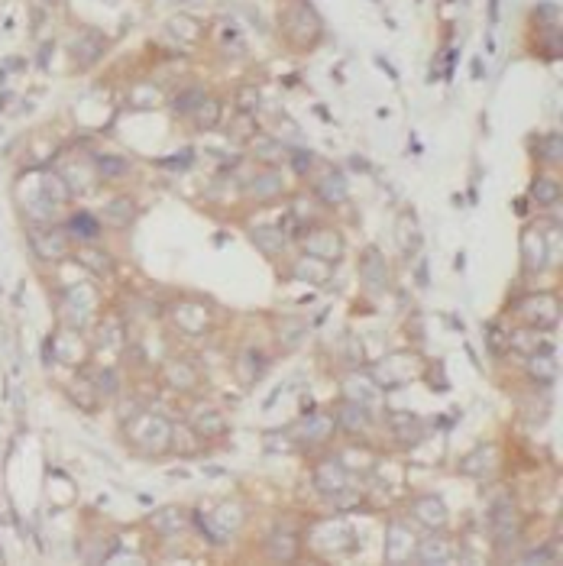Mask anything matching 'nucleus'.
I'll use <instances>...</instances> for the list:
<instances>
[{
    "label": "nucleus",
    "mask_w": 563,
    "mask_h": 566,
    "mask_svg": "<svg viewBox=\"0 0 563 566\" xmlns=\"http://www.w3.org/2000/svg\"><path fill=\"white\" fill-rule=\"evenodd\" d=\"M130 437L133 443H139L143 450H162L165 440H169V424L156 415H133V424H130Z\"/></svg>",
    "instance_id": "obj_1"
},
{
    "label": "nucleus",
    "mask_w": 563,
    "mask_h": 566,
    "mask_svg": "<svg viewBox=\"0 0 563 566\" xmlns=\"http://www.w3.org/2000/svg\"><path fill=\"white\" fill-rule=\"evenodd\" d=\"M492 531L502 541V547H509L518 534V521H515V508L511 502H499V508H492Z\"/></svg>",
    "instance_id": "obj_2"
},
{
    "label": "nucleus",
    "mask_w": 563,
    "mask_h": 566,
    "mask_svg": "<svg viewBox=\"0 0 563 566\" xmlns=\"http://www.w3.org/2000/svg\"><path fill=\"white\" fill-rule=\"evenodd\" d=\"M32 246L43 259H62L68 253V240L62 233H32Z\"/></svg>",
    "instance_id": "obj_3"
},
{
    "label": "nucleus",
    "mask_w": 563,
    "mask_h": 566,
    "mask_svg": "<svg viewBox=\"0 0 563 566\" xmlns=\"http://www.w3.org/2000/svg\"><path fill=\"white\" fill-rule=\"evenodd\" d=\"M415 512H418V518H421L427 527H437V524L447 521V508H444V502H440L437 495H424V499H418Z\"/></svg>",
    "instance_id": "obj_4"
},
{
    "label": "nucleus",
    "mask_w": 563,
    "mask_h": 566,
    "mask_svg": "<svg viewBox=\"0 0 563 566\" xmlns=\"http://www.w3.org/2000/svg\"><path fill=\"white\" fill-rule=\"evenodd\" d=\"M521 249H524L528 269H544V259H547V243H544V233H538V230H528V236H524Z\"/></svg>",
    "instance_id": "obj_5"
},
{
    "label": "nucleus",
    "mask_w": 563,
    "mask_h": 566,
    "mask_svg": "<svg viewBox=\"0 0 563 566\" xmlns=\"http://www.w3.org/2000/svg\"><path fill=\"white\" fill-rule=\"evenodd\" d=\"M528 369H531V375H534V379H538L541 385H544V382L551 385L553 379H557V359H553V353H547V356H544V353L538 350V353L531 356V366H528Z\"/></svg>",
    "instance_id": "obj_6"
},
{
    "label": "nucleus",
    "mask_w": 563,
    "mask_h": 566,
    "mask_svg": "<svg viewBox=\"0 0 563 566\" xmlns=\"http://www.w3.org/2000/svg\"><path fill=\"white\" fill-rule=\"evenodd\" d=\"M314 482H318L324 492H337V489H343L347 472L340 470V463H324V466L318 470V476H314Z\"/></svg>",
    "instance_id": "obj_7"
},
{
    "label": "nucleus",
    "mask_w": 563,
    "mask_h": 566,
    "mask_svg": "<svg viewBox=\"0 0 563 566\" xmlns=\"http://www.w3.org/2000/svg\"><path fill=\"white\" fill-rule=\"evenodd\" d=\"M366 408H362V401H347V405L340 408V415H337V424L347 430H360L366 428Z\"/></svg>",
    "instance_id": "obj_8"
},
{
    "label": "nucleus",
    "mask_w": 563,
    "mask_h": 566,
    "mask_svg": "<svg viewBox=\"0 0 563 566\" xmlns=\"http://www.w3.org/2000/svg\"><path fill=\"white\" fill-rule=\"evenodd\" d=\"M395 434H398L405 443H418V440H421V434H424V428H421V421H418L415 415H405V411H398V415H395Z\"/></svg>",
    "instance_id": "obj_9"
},
{
    "label": "nucleus",
    "mask_w": 563,
    "mask_h": 566,
    "mask_svg": "<svg viewBox=\"0 0 563 566\" xmlns=\"http://www.w3.org/2000/svg\"><path fill=\"white\" fill-rule=\"evenodd\" d=\"M152 524H156V531H159V534H175V531H181L185 518H181L178 508H162V512L152 518Z\"/></svg>",
    "instance_id": "obj_10"
},
{
    "label": "nucleus",
    "mask_w": 563,
    "mask_h": 566,
    "mask_svg": "<svg viewBox=\"0 0 563 566\" xmlns=\"http://www.w3.org/2000/svg\"><path fill=\"white\" fill-rule=\"evenodd\" d=\"M107 220H110L114 227H127L130 220H133V201L117 198V201L110 204V211H107Z\"/></svg>",
    "instance_id": "obj_11"
},
{
    "label": "nucleus",
    "mask_w": 563,
    "mask_h": 566,
    "mask_svg": "<svg viewBox=\"0 0 563 566\" xmlns=\"http://www.w3.org/2000/svg\"><path fill=\"white\" fill-rule=\"evenodd\" d=\"M253 240H256V246H263V249H266L269 256H276L278 249L285 246V233H278V230H256Z\"/></svg>",
    "instance_id": "obj_12"
},
{
    "label": "nucleus",
    "mask_w": 563,
    "mask_h": 566,
    "mask_svg": "<svg viewBox=\"0 0 563 566\" xmlns=\"http://www.w3.org/2000/svg\"><path fill=\"white\" fill-rule=\"evenodd\" d=\"M72 230H74V236H81V240H97V233H101V227H97V220L91 214H74Z\"/></svg>",
    "instance_id": "obj_13"
},
{
    "label": "nucleus",
    "mask_w": 563,
    "mask_h": 566,
    "mask_svg": "<svg viewBox=\"0 0 563 566\" xmlns=\"http://www.w3.org/2000/svg\"><path fill=\"white\" fill-rule=\"evenodd\" d=\"M398 550H411V554H415V544H411V534L395 524L392 527V550H389V560H392V563H398Z\"/></svg>",
    "instance_id": "obj_14"
},
{
    "label": "nucleus",
    "mask_w": 563,
    "mask_h": 566,
    "mask_svg": "<svg viewBox=\"0 0 563 566\" xmlns=\"http://www.w3.org/2000/svg\"><path fill=\"white\" fill-rule=\"evenodd\" d=\"M531 194H534V201L553 204L557 198H560V188H557L551 178H538V182H534V188H531Z\"/></svg>",
    "instance_id": "obj_15"
},
{
    "label": "nucleus",
    "mask_w": 563,
    "mask_h": 566,
    "mask_svg": "<svg viewBox=\"0 0 563 566\" xmlns=\"http://www.w3.org/2000/svg\"><path fill=\"white\" fill-rule=\"evenodd\" d=\"M486 457H492V447H479L476 453H469L467 459H463V472H469V476H482L486 472V466H479Z\"/></svg>",
    "instance_id": "obj_16"
},
{
    "label": "nucleus",
    "mask_w": 563,
    "mask_h": 566,
    "mask_svg": "<svg viewBox=\"0 0 563 566\" xmlns=\"http://www.w3.org/2000/svg\"><path fill=\"white\" fill-rule=\"evenodd\" d=\"M440 547H434V541L421 544V554H418V563H437V560H450L444 550V541H437Z\"/></svg>",
    "instance_id": "obj_17"
},
{
    "label": "nucleus",
    "mask_w": 563,
    "mask_h": 566,
    "mask_svg": "<svg viewBox=\"0 0 563 566\" xmlns=\"http://www.w3.org/2000/svg\"><path fill=\"white\" fill-rule=\"evenodd\" d=\"M366 278H369V282H372V285H369L372 291H379V289H382L385 272H382V262L376 259V253H372V259H369V262H366Z\"/></svg>",
    "instance_id": "obj_18"
},
{
    "label": "nucleus",
    "mask_w": 563,
    "mask_h": 566,
    "mask_svg": "<svg viewBox=\"0 0 563 566\" xmlns=\"http://www.w3.org/2000/svg\"><path fill=\"white\" fill-rule=\"evenodd\" d=\"M81 262H85L88 269H94L97 275L110 272V256H104V253H81Z\"/></svg>",
    "instance_id": "obj_19"
},
{
    "label": "nucleus",
    "mask_w": 563,
    "mask_h": 566,
    "mask_svg": "<svg viewBox=\"0 0 563 566\" xmlns=\"http://www.w3.org/2000/svg\"><path fill=\"white\" fill-rule=\"evenodd\" d=\"M97 392H104V395H114V392H117V375L110 373V369L97 375Z\"/></svg>",
    "instance_id": "obj_20"
},
{
    "label": "nucleus",
    "mask_w": 563,
    "mask_h": 566,
    "mask_svg": "<svg viewBox=\"0 0 563 566\" xmlns=\"http://www.w3.org/2000/svg\"><path fill=\"white\" fill-rule=\"evenodd\" d=\"M97 165H101V171H110V175H120V171H127V162L110 159V156H104V159H97Z\"/></svg>",
    "instance_id": "obj_21"
},
{
    "label": "nucleus",
    "mask_w": 563,
    "mask_h": 566,
    "mask_svg": "<svg viewBox=\"0 0 563 566\" xmlns=\"http://www.w3.org/2000/svg\"><path fill=\"white\" fill-rule=\"evenodd\" d=\"M524 560H528V563H547V560H553V556L547 554V550H534V554H528Z\"/></svg>",
    "instance_id": "obj_22"
}]
</instances>
